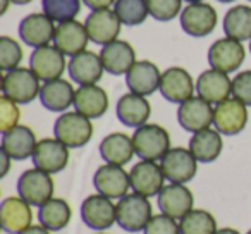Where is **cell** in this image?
<instances>
[{
	"instance_id": "6",
	"label": "cell",
	"mask_w": 251,
	"mask_h": 234,
	"mask_svg": "<svg viewBox=\"0 0 251 234\" xmlns=\"http://www.w3.org/2000/svg\"><path fill=\"white\" fill-rule=\"evenodd\" d=\"M248 124V107L237 98H227V100L217 104L213 110V126L220 134L234 136L239 134Z\"/></svg>"
},
{
	"instance_id": "47",
	"label": "cell",
	"mask_w": 251,
	"mask_h": 234,
	"mask_svg": "<svg viewBox=\"0 0 251 234\" xmlns=\"http://www.w3.org/2000/svg\"><path fill=\"white\" fill-rule=\"evenodd\" d=\"M12 4H18V5H25V4H29L33 0H11Z\"/></svg>"
},
{
	"instance_id": "19",
	"label": "cell",
	"mask_w": 251,
	"mask_h": 234,
	"mask_svg": "<svg viewBox=\"0 0 251 234\" xmlns=\"http://www.w3.org/2000/svg\"><path fill=\"white\" fill-rule=\"evenodd\" d=\"M88 42H90V36H88L86 26H84L83 23L76 21V19L59 23V26L55 28L53 45H55L64 55L74 57V55H77V53L84 52Z\"/></svg>"
},
{
	"instance_id": "4",
	"label": "cell",
	"mask_w": 251,
	"mask_h": 234,
	"mask_svg": "<svg viewBox=\"0 0 251 234\" xmlns=\"http://www.w3.org/2000/svg\"><path fill=\"white\" fill-rule=\"evenodd\" d=\"M40 91H42V84L31 69L18 67L5 73L2 78V93L14 100L16 104H29L36 97H40Z\"/></svg>"
},
{
	"instance_id": "38",
	"label": "cell",
	"mask_w": 251,
	"mask_h": 234,
	"mask_svg": "<svg viewBox=\"0 0 251 234\" xmlns=\"http://www.w3.org/2000/svg\"><path fill=\"white\" fill-rule=\"evenodd\" d=\"M150 16L157 21H172L179 16L182 7V0H147Z\"/></svg>"
},
{
	"instance_id": "26",
	"label": "cell",
	"mask_w": 251,
	"mask_h": 234,
	"mask_svg": "<svg viewBox=\"0 0 251 234\" xmlns=\"http://www.w3.org/2000/svg\"><path fill=\"white\" fill-rule=\"evenodd\" d=\"M117 117L124 126L127 128H140L147 124L150 119L151 107L150 102L145 97L136 93H126L117 102Z\"/></svg>"
},
{
	"instance_id": "15",
	"label": "cell",
	"mask_w": 251,
	"mask_h": 234,
	"mask_svg": "<svg viewBox=\"0 0 251 234\" xmlns=\"http://www.w3.org/2000/svg\"><path fill=\"white\" fill-rule=\"evenodd\" d=\"M84 26L91 42L105 47L117 40L122 23L115 11L103 9V11H91V14L84 21Z\"/></svg>"
},
{
	"instance_id": "21",
	"label": "cell",
	"mask_w": 251,
	"mask_h": 234,
	"mask_svg": "<svg viewBox=\"0 0 251 234\" xmlns=\"http://www.w3.org/2000/svg\"><path fill=\"white\" fill-rule=\"evenodd\" d=\"M160 71L150 60H138L129 69V73L126 74V84L131 93L141 95V97H148L160 90Z\"/></svg>"
},
{
	"instance_id": "27",
	"label": "cell",
	"mask_w": 251,
	"mask_h": 234,
	"mask_svg": "<svg viewBox=\"0 0 251 234\" xmlns=\"http://www.w3.org/2000/svg\"><path fill=\"white\" fill-rule=\"evenodd\" d=\"M38 145L31 128L18 124L7 133H2V150L11 155L12 160H26L33 157Z\"/></svg>"
},
{
	"instance_id": "2",
	"label": "cell",
	"mask_w": 251,
	"mask_h": 234,
	"mask_svg": "<svg viewBox=\"0 0 251 234\" xmlns=\"http://www.w3.org/2000/svg\"><path fill=\"white\" fill-rule=\"evenodd\" d=\"M53 134L67 148H81L93 136V124L79 112H64L53 124Z\"/></svg>"
},
{
	"instance_id": "24",
	"label": "cell",
	"mask_w": 251,
	"mask_h": 234,
	"mask_svg": "<svg viewBox=\"0 0 251 234\" xmlns=\"http://www.w3.org/2000/svg\"><path fill=\"white\" fill-rule=\"evenodd\" d=\"M196 93L203 100L217 105L232 95V79L222 71L208 69L196 79Z\"/></svg>"
},
{
	"instance_id": "25",
	"label": "cell",
	"mask_w": 251,
	"mask_h": 234,
	"mask_svg": "<svg viewBox=\"0 0 251 234\" xmlns=\"http://www.w3.org/2000/svg\"><path fill=\"white\" fill-rule=\"evenodd\" d=\"M67 71L74 83L84 86V84H97L101 79L105 67L101 64L100 55L84 50V52L71 57Z\"/></svg>"
},
{
	"instance_id": "36",
	"label": "cell",
	"mask_w": 251,
	"mask_h": 234,
	"mask_svg": "<svg viewBox=\"0 0 251 234\" xmlns=\"http://www.w3.org/2000/svg\"><path fill=\"white\" fill-rule=\"evenodd\" d=\"M43 12L57 23L73 21L81 11V0H42Z\"/></svg>"
},
{
	"instance_id": "13",
	"label": "cell",
	"mask_w": 251,
	"mask_h": 234,
	"mask_svg": "<svg viewBox=\"0 0 251 234\" xmlns=\"http://www.w3.org/2000/svg\"><path fill=\"white\" fill-rule=\"evenodd\" d=\"M217 26V11L210 4L196 2L189 4L181 12V28L184 33L195 38H203L210 35Z\"/></svg>"
},
{
	"instance_id": "28",
	"label": "cell",
	"mask_w": 251,
	"mask_h": 234,
	"mask_svg": "<svg viewBox=\"0 0 251 234\" xmlns=\"http://www.w3.org/2000/svg\"><path fill=\"white\" fill-rule=\"evenodd\" d=\"M74 108L88 119H98L108 108V95L97 84H84L76 90Z\"/></svg>"
},
{
	"instance_id": "14",
	"label": "cell",
	"mask_w": 251,
	"mask_h": 234,
	"mask_svg": "<svg viewBox=\"0 0 251 234\" xmlns=\"http://www.w3.org/2000/svg\"><path fill=\"white\" fill-rule=\"evenodd\" d=\"M93 184L100 195L110 200H121L127 195V189L131 188V179L121 165L105 164L97 169L93 176Z\"/></svg>"
},
{
	"instance_id": "40",
	"label": "cell",
	"mask_w": 251,
	"mask_h": 234,
	"mask_svg": "<svg viewBox=\"0 0 251 234\" xmlns=\"http://www.w3.org/2000/svg\"><path fill=\"white\" fill-rule=\"evenodd\" d=\"M145 234H181L179 224L176 222V219L160 213V215H153L151 220L148 222V226L143 231Z\"/></svg>"
},
{
	"instance_id": "35",
	"label": "cell",
	"mask_w": 251,
	"mask_h": 234,
	"mask_svg": "<svg viewBox=\"0 0 251 234\" xmlns=\"http://www.w3.org/2000/svg\"><path fill=\"white\" fill-rule=\"evenodd\" d=\"M114 11L124 26L143 25L150 16L147 0H117L114 4Z\"/></svg>"
},
{
	"instance_id": "48",
	"label": "cell",
	"mask_w": 251,
	"mask_h": 234,
	"mask_svg": "<svg viewBox=\"0 0 251 234\" xmlns=\"http://www.w3.org/2000/svg\"><path fill=\"white\" fill-rule=\"evenodd\" d=\"M219 2H224V4H229V2H236V0H219Z\"/></svg>"
},
{
	"instance_id": "52",
	"label": "cell",
	"mask_w": 251,
	"mask_h": 234,
	"mask_svg": "<svg viewBox=\"0 0 251 234\" xmlns=\"http://www.w3.org/2000/svg\"><path fill=\"white\" fill-rule=\"evenodd\" d=\"M98 234H105V233H98Z\"/></svg>"
},
{
	"instance_id": "23",
	"label": "cell",
	"mask_w": 251,
	"mask_h": 234,
	"mask_svg": "<svg viewBox=\"0 0 251 234\" xmlns=\"http://www.w3.org/2000/svg\"><path fill=\"white\" fill-rule=\"evenodd\" d=\"M100 59L105 71L114 76L127 74L131 67L138 62L134 49L124 40H115V42L105 45L100 52Z\"/></svg>"
},
{
	"instance_id": "33",
	"label": "cell",
	"mask_w": 251,
	"mask_h": 234,
	"mask_svg": "<svg viewBox=\"0 0 251 234\" xmlns=\"http://www.w3.org/2000/svg\"><path fill=\"white\" fill-rule=\"evenodd\" d=\"M224 31L227 38L244 42L251 40V7L248 5H234L224 18Z\"/></svg>"
},
{
	"instance_id": "44",
	"label": "cell",
	"mask_w": 251,
	"mask_h": 234,
	"mask_svg": "<svg viewBox=\"0 0 251 234\" xmlns=\"http://www.w3.org/2000/svg\"><path fill=\"white\" fill-rule=\"evenodd\" d=\"M21 234H52V233H50L47 227H43L42 224H40V226H29L28 229L23 231Z\"/></svg>"
},
{
	"instance_id": "7",
	"label": "cell",
	"mask_w": 251,
	"mask_h": 234,
	"mask_svg": "<svg viewBox=\"0 0 251 234\" xmlns=\"http://www.w3.org/2000/svg\"><path fill=\"white\" fill-rule=\"evenodd\" d=\"M81 219L90 229L105 231L117 222V205L103 195H91L81 205Z\"/></svg>"
},
{
	"instance_id": "29",
	"label": "cell",
	"mask_w": 251,
	"mask_h": 234,
	"mask_svg": "<svg viewBox=\"0 0 251 234\" xmlns=\"http://www.w3.org/2000/svg\"><path fill=\"white\" fill-rule=\"evenodd\" d=\"M76 90L66 79H52L42 84L40 102L50 112H66L71 105H74Z\"/></svg>"
},
{
	"instance_id": "39",
	"label": "cell",
	"mask_w": 251,
	"mask_h": 234,
	"mask_svg": "<svg viewBox=\"0 0 251 234\" xmlns=\"http://www.w3.org/2000/svg\"><path fill=\"white\" fill-rule=\"evenodd\" d=\"M19 117H21V112H19L18 104L5 95H2V98H0V131L7 133L12 128H16L19 123Z\"/></svg>"
},
{
	"instance_id": "30",
	"label": "cell",
	"mask_w": 251,
	"mask_h": 234,
	"mask_svg": "<svg viewBox=\"0 0 251 234\" xmlns=\"http://www.w3.org/2000/svg\"><path fill=\"white\" fill-rule=\"evenodd\" d=\"M134 152L133 138L124 133H112L105 136L100 143V155L107 164L112 165H126L131 162Z\"/></svg>"
},
{
	"instance_id": "49",
	"label": "cell",
	"mask_w": 251,
	"mask_h": 234,
	"mask_svg": "<svg viewBox=\"0 0 251 234\" xmlns=\"http://www.w3.org/2000/svg\"><path fill=\"white\" fill-rule=\"evenodd\" d=\"M186 2H189V4H196V2H201V0H186Z\"/></svg>"
},
{
	"instance_id": "53",
	"label": "cell",
	"mask_w": 251,
	"mask_h": 234,
	"mask_svg": "<svg viewBox=\"0 0 251 234\" xmlns=\"http://www.w3.org/2000/svg\"><path fill=\"white\" fill-rule=\"evenodd\" d=\"M248 2H251V0H248Z\"/></svg>"
},
{
	"instance_id": "3",
	"label": "cell",
	"mask_w": 251,
	"mask_h": 234,
	"mask_svg": "<svg viewBox=\"0 0 251 234\" xmlns=\"http://www.w3.org/2000/svg\"><path fill=\"white\" fill-rule=\"evenodd\" d=\"M153 217L151 203L147 196L138 195H126L117 203V224L127 233H138L145 231L148 222Z\"/></svg>"
},
{
	"instance_id": "43",
	"label": "cell",
	"mask_w": 251,
	"mask_h": 234,
	"mask_svg": "<svg viewBox=\"0 0 251 234\" xmlns=\"http://www.w3.org/2000/svg\"><path fill=\"white\" fill-rule=\"evenodd\" d=\"M11 155L7 154V152H4L2 148H0V164H2V169H0V178H4V176H7L9 172V167H11Z\"/></svg>"
},
{
	"instance_id": "8",
	"label": "cell",
	"mask_w": 251,
	"mask_h": 234,
	"mask_svg": "<svg viewBox=\"0 0 251 234\" xmlns=\"http://www.w3.org/2000/svg\"><path fill=\"white\" fill-rule=\"evenodd\" d=\"M162 171L165 179L176 184H184L191 181L198 171V160L189 148H171L162 158Z\"/></svg>"
},
{
	"instance_id": "51",
	"label": "cell",
	"mask_w": 251,
	"mask_h": 234,
	"mask_svg": "<svg viewBox=\"0 0 251 234\" xmlns=\"http://www.w3.org/2000/svg\"><path fill=\"white\" fill-rule=\"evenodd\" d=\"M248 234H251V231H248Z\"/></svg>"
},
{
	"instance_id": "32",
	"label": "cell",
	"mask_w": 251,
	"mask_h": 234,
	"mask_svg": "<svg viewBox=\"0 0 251 234\" xmlns=\"http://www.w3.org/2000/svg\"><path fill=\"white\" fill-rule=\"evenodd\" d=\"M73 210L62 198H52L43 203L38 210V220L49 231H62L71 222Z\"/></svg>"
},
{
	"instance_id": "9",
	"label": "cell",
	"mask_w": 251,
	"mask_h": 234,
	"mask_svg": "<svg viewBox=\"0 0 251 234\" xmlns=\"http://www.w3.org/2000/svg\"><path fill=\"white\" fill-rule=\"evenodd\" d=\"M66 55L55 45H45L35 49L29 57V69L36 74L40 81L59 79L66 71Z\"/></svg>"
},
{
	"instance_id": "20",
	"label": "cell",
	"mask_w": 251,
	"mask_h": 234,
	"mask_svg": "<svg viewBox=\"0 0 251 234\" xmlns=\"http://www.w3.org/2000/svg\"><path fill=\"white\" fill-rule=\"evenodd\" d=\"M193 203H195V196L191 189L186 188L184 184L171 182L158 193V208L162 210V213L172 219H182L186 213L193 210Z\"/></svg>"
},
{
	"instance_id": "46",
	"label": "cell",
	"mask_w": 251,
	"mask_h": 234,
	"mask_svg": "<svg viewBox=\"0 0 251 234\" xmlns=\"http://www.w3.org/2000/svg\"><path fill=\"white\" fill-rule=\"evenodd\" d=\"M9 4H12L11 0H0V14H5V12H7Z\"/></svg>"
},
{
	"instance_id": "10",
	"label": "cell",
	"mask_w": 251,
	"mask_h": 234,
	"mask_svg": "<svg viewBox=\"0 0 251 234\" xmlns=\"http://www.w3.org/2000/svg\"><path fill=\"white\" fill-rule=\"evenodd\" d=\"M246 57L243 43L232 38H220L208 50V64L212 69L229 74L241 67Z\"/></svg>"
},
{
	"instance_id": "41",
	"label": "cell",
	"mask_w": 251,
	"mask_h": 234,
	"mask_svg": "<svg viewBox=\"0 0 251 234\" xmlns=\"http://www.w3.org/2000/svg\"><path fill=\"white\" fill-rule=\"evenodd\" d=\"M234 98L243 102L246 107H251V71H243L232 79Z\"/></svg>"
},
{
	"instance_id": "22",
	"label": "cell",
	"mask_w": 251,
	"mask_h": 234,
	"mask_svg": "<svg viewBox=\"0 0 251 234\" xmlns=\"http://www.w3.org/2000/svg\"><path fill=\"white\" fill-rule=\"evenodd\" d=\"M55 28L57 26L53 25V19H50L45 12L43 14H29L19 25V36L29 47L38 49V47H45L50 42H53Z\"/></svg>"
},
{
	"instance_id": "42",
	"label": "cell",
	"mask_w": 251,
	"mask_h": 234,
	"mask_svg": "<svg viewBox=\"0 0 251 234\" xmlns=\"http://www.w3.org/2000/svg\"><path fill=\"white\" fill-rule=\"evenodd\" d=\"M117 0H83V4L86 7H90L91 11H103V9H108L112 4H115Z\"/></svg>"
},
{
	"instance_id": "5",
	"label": "cell",
	"mask_w": 251,
	"mask_h": 234,
	"mask_svg": "<svg viewBox=\"0 0 251 234\" xmlns=\"http://www.w3.org/2000/svg\"><path fill=\"white\" fill-rule=\"evenodd\" d=\"M53 189H55V184H53L52 176L36 167L25 171L18 181L19 196L35 207H42L43 203L52 200Z\"/></svg>"
},
{
	"instance_id": "34",
	"label": "cell",
	"mask_w": 251,
	"mask_h": 234,
	"mask_svg": "<svg viewBox=\"0 0 251 234\" xmlns=\"http://www.w3.org/2000/svg\"><path fill=\"white\" fill-rule=\"evenodd\" d=\"M179 229L181 234H215L217 222L215 217L210 212L201 208H193L179 220Z\"/></svg>"
},
{
	"instance_id": "37",
	"label": "cell",
	"mask_w": 251,
	"mask_h": 234,
	"mask_svg": "<svg viewBox=\"0 0 251 234\" xmlns=\"http://www.w3.org/2000/svg\"><path fill=\"white\" fill-rule=\"evenodd\" d=\"M23 60V49L11 36H0V69L9 71L18 69Z\"/></svg>"
},
{
	"instance_id": "50",
	"label": "cell",
	"mask_w": 251,
	"mask_h": 234,
	"mask_svg": "<svg viewBox=\"0 0 251 234\" xmlns=\"http://www.w3.org/2000/svg\"><path fill=\"white\" fill-rule=\"evenodd\" d=\"M250 52H251V43H250Z\"/></svg>"
},
{
	"instance_id": "45",
	"label": "cell",
	"mask_w": 251,
	"mask_h": 234,
	"mask_svg": "<svg viewBox=\"0 0 251 234\" xmlns=\"http://www.w3.org/2000/svg\"><path fill=\"white\" fill-rule=\"evenodd\" d=\"M215 234H241L239 231L232 229V227H224V229H219Z\"/></svg>"
},
{
	"instance_id": "11",
	"label": "cell",
	"mask_w": 251,
	"mask_h": 234,
	"mask_svg": "<svg viewBox=\"0 0 251 234\" xmlns=\"http://www.w3.org/2000/svg\"><path fill=\"white\" fill-rule=\"evenodd\" d=\"M213 110L212 104L203 100L201 97H191L189 100L182 102L177 108V121L182 130L189 133L208 130L213 124Z\"/></svg>"
},
{
	"instance_id": "12",
	"label": "cell",
	"mask_w": 251,
	"mask_h": 234,
	"mask_svg": "<svg viewBox=\"0 0 251 234\" xmlns=\"http://www.w3.org/2000/svg\"><path fill=\"white\" fill-rule=\"evenodd\" d=\"M31 158L36 169L49 174H57L69 164V148L57 138H45L38 141Z\"/></svg>"
},
{
	"instance_id": "18",
	"label": "cell",
	"mask_w": 251,
	"mask_h": 234,
	"mask_svg": "<svg viewBox=\"0 0 251 234\" xmlns=\"http://www.w3.org/2000/svg\"><path fill=\"white\" fill-rule=\"evenodd\" d=\"M196 90L191 74L182 67H169L160 79V93L165 100L179 104L189 100Z\"/></svg>"
},
{
	"instance_id": "1",
	"label": "cell",
	"mask_w": 251,
	"mask_h": 234,
	"mask_svg": "<svg viewBox=\"0 0 251 234\" xmlns=\"http://www.w3.org/2000/svg\"><path fill=\"white\" fill-rule=\"evenodd\" d=\"M134 152L141 160L157 162L171 150V136L165 128L158 124H143L133 134Z\"/></svg>"
},
{
	"instance_id": "31",
	"label": "cell",
	"mask_w": 251,
	"mask_h": 234,
	"mask_svg": "<svg viewBox=\"0 0 251 234\" xmlns=\"http://www.w3.org/2000/svg\"><path fill=\"white\" fill-rule=\"evenodd\" d=\"M222 134L217 130H210V128L193 133L191 140H189V150L196 157V160L203 162V164L215 162L222 154Z\"/></svg>"
},
{
	"instance_id": "17",
	"label": "cell",
	"mask_w": 251,
	"mask_h": 234,
	"mask_svg": "<svg viewBox=\"0 0 251 234\" xmlns=\"http://www.w3.org/2000/svg\"><path fill=\"white\" fill-rule=\"evenodd\" d=\"M33 222L31 205L21 196H9L0 205V226L9 234H21Z\"/></svg>"
},
{
	"instance_id": "16",
	"label": "cell",
	"mask_w": 251,
	"mask_h": 234,
	"mask_svg": "<svg viewBox=\"0 0 251 234\" xmlns=\"http://www.w3.org/2000/svg\"><path fill=\"white\" fill-rule=\"evenodd\" d=\"M129 179L134 193L150 198L164 189L165 174L162 171V165H158L157 162L141 160L131 169Z\"/></svg>"
}]
</instances>
